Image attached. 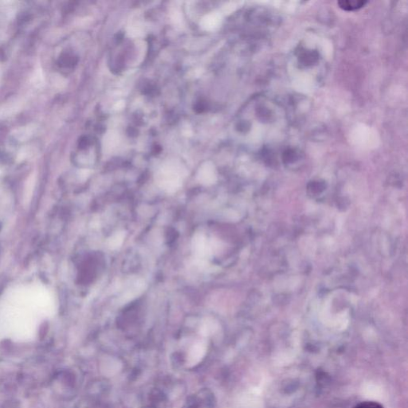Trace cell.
Returning <instances> with one entry per match:
<instances>
[{
	"instance_id": "obj_1",
	"label": "cell",
	"mask_w": 408,
	"mask_h": 408,
	"mask_svg": "<svg viewBox=\"0 0 408 408\" xmlns=\"http://www.w3.org/2000/svg\"><path fill=\"white\" fill-rule=\"evenodd\" d=\"M192 248L198 260H204V257L210 255V244L202 234H197L192 240Z\"/></svg>"
},
{
	"instance_id": "obj_2",
	"label": "cell",
	"mask_w": 408,
	"mask_h": 408,
	"mask_svg": "<svg viewBox=\"0 0 408 408\" xmlns=\"http://www.w3.org/2000/svg\"><path fill=\"white\" fill-rule=\"evenodd\" d=\"M196 396L200 400V404H204L206 408H212L215 406V396L209 389L200 390Z\"/></svg>"
},
{
	"instance_id": "obj_3",
	"label": "cell",
	"mask_w": 408,
	"mask_h": 408,
	"mask_svg": "<svg viewBox=\"0 0 408 408\" xmlns=\"http://www.w3.org/2000/svg\"><path fill=\"white\" fill-rule=\"evenodd\" d=\"M366 3H367L366 1H362V0H358V1L357 0H344V1L338 2L339 6L344 11H355L357 9L363 7Z\"/></svg>"
},
{
	"instance_id": "obj_4",
	"label": "cell",
	"mask_w": 408,
	"mask_h": 408,
	"mask_svg": "<svg viewBox=\"0 0 408 408\" xmlns=\"http://www.w3.org/2000/svg\"><path fill=\"white\" fill-rule=\"evenodd\" d=\"M125 238H126V233L125 232H117L108 239V247L112 249V250L120 248L121 245L123 244Z\"/></svg>"
},
{
	"instance_id": "obj_5",
	"label": "cell",
	"mask_w": 408,
	"mask_h": 408,
	"mask_svg": "<svg viewBox=\"0 0 408 408\" xmlns=\"http://www.w3.org/2000/svg\"><path fill=\"white\" fill-rule=\"evenodd\" d=\"M149 400H151L153 405L155 406L165 402L167 398H166L165 394L159 389H153L149 395Z\"/></svg>"
},
{
	"instance_id": "obj_6",
	"label": "cell",
	"mask_w": 408,
	"mask_h": 408,
	"mask_svg": "<svg viewBox=\"0 0 408 408\" xmlns=\"http://www.w3.org/2000/svg\"><path fill=\"white\" fill-rule=\"evenodd\" d=\"M200 402L196 395H189L185 400L182 408H200Z\"/></svg>"
},
{
	"instance_id": "obj_7",
	"label": "cell",
	"mask_w": 408,
	"mask_h": 408,
	"mask_svg": "<svg viewBox=\"0 0 408 408\" xmlns=\"http://www.w3.org/2000/svg\"><path fill=\"white\" fill-rule=\"evenodd\" d=\"M172 363L175 368H178L184 363V357L181 353H174L172 356Z\"/></svg>"
},
{
	"instance_id": "obj_8",
	"label": "cell",
	"mask_w": 408,
	"mask_h": 408,
	"mask_svg": "<svg viewBox=\"0 0 408 408\" xmlns=\"http://www.w3.org/2000/svg\"><path fill=\"white\" fill-rule=\"evenodd\" d=\"M353 408H383V407L377 402L365 401L359 403Z\"/></svg>"
}]
</instances>
